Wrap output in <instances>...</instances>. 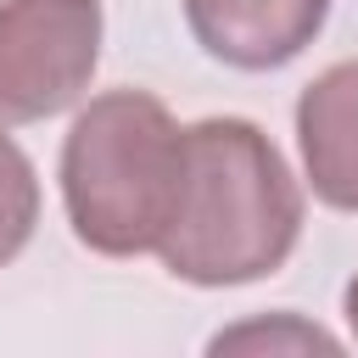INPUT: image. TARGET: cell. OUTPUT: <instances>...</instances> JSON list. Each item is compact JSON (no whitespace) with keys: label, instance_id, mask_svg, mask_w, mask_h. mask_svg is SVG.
Listing matches in <instances>:
<instances>
[{"label":"cell","instance_id":"5b68a950","mask_svg":"<svg viewBox=\"0 0 358 358\" xmlns=\"http://www.w3.org/2000/svg\"><path fill=\"white\" fill-rule=\"evenodd\" d=\"M296 151L308 190L336 213H358V56L296 95Z\"/></svg>","mask_w":358,"mask_h":358},{"label":"cell","instance_id":"7a4b0ae2","mask_svg":"<svg viewBox=\"0 0 358 358\" xmlns=\"http://www.w3.org/2000/svg\"><path fill=\"white\" fill-rule=\"evenodd\" d=\"M185 129L151 90L95 95L62 140V207L101 257L157 252L179 201Z\"/></svg>","mask_w":358,"mask_h":358},{"label":"cell","instance_id":"8992f818","mask_svg":"<svg viewBox=\"0 0 358 358\" xmlns=\"http://www.w3.org/2000/svg\"><path fill=\"white\" fill-rule=\"evenodd\" d=\"M39 224V173L28 162V151L0 134V268L34 241Z\"/></svg>","mask_w":358,"mask_h":358},{"label":"cell","instance_id":"277c9868","mask_svg":"<svg viewBox=\"0 0 358 358\" xmlns=\"http://www.w3.org/2000/svg\"><path fill=\"white\" fill-rule=\"evenodd\" d=\"M330 0H185L196 45L241 73H274L296 62L324 28Z\"/></svg>","mask_w":358,"mask_h":358},{"label":"cell","instance_id":"52a82bcc","mask_svg":"<svg viewBox=\"0 0 358 358\" xmlns=\"http://www.w3.org/2000/svg\"><path fill=\"white\" fill-rule=\"evenodd\" d=\"M229 347H336V336H324L319 324H302L296 313H280L268 324H241V330H224L213 336V352H229Z\"/></svg>","mask_w":358,"mask_h":358},{"label":"cell","instance_id":"ba28073f","mask_svg":"<svg viewBox=\"0 0 358 358\" xmlns=\"http://www.w3.org/2000/svg\"><path fill=\"white\" fill-rule=\"evenodd\" d=\"M341 313H347V330H352V341H358V274H352L347 291H341Z\"/></svg>","mask_w":358,"mask_h":358},{"label":"cell","instance_id":"6da1fadb","mask_svg":"<svg viewBox=\"0 0 358 358\" xmlns=\"http://www.w3.org/2000/svg\"><path fill=\"white\" fill-rule=\"evenodd\" d=\"M302 235V185L252 117H201L185 129V168L162 268L185 285L224 291L274 274Z\"/></svg>","mask_w":358,"mask_h":358},{"label":"cell","instance_id":"3957f363","mask_svg":"<svg viewBox=\"0 0 358 358\" xmlns=\"http://www.w3.org/2000/svg\"><path fill=\"white\" fill-rule=\"evenodd\" d=\"M101 0H0V123L67 112L101 62Z\"/></svg>","mask_w":358,"mask_h":358}]
</instances>
